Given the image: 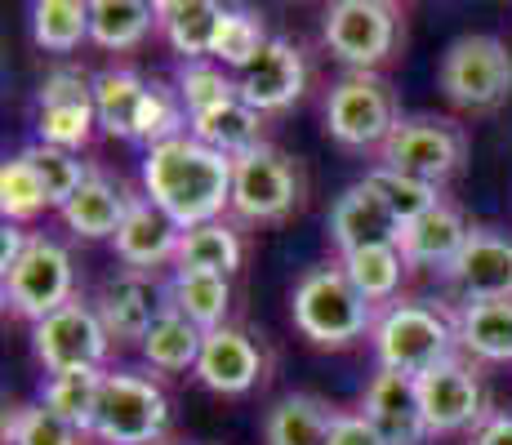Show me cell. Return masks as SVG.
Wrapping results in <instances>:
<instances>
[{"instance_id": "8992f818", "label": "cell", "mask_w": 512, "mask_h": 445, "mask_svg": "<svg viewBox=\"0 0 512 445\" xmlns=\"http://www.w3.org/2000/svg\"><path fill=\"white\" fill-rule=\"evenodd\" d=\"M170 428V401L147 374L107 370L103 397H98L94 437L103 445H152L165 441Z\"/></svg>"}, {"instance_id": "ffe728a7", "label": "cell", "mask_w": 512, "mask_h": 445, "mask_svg": "<svg viewBox=\"0 0 512 445\" xmlns=\"http://www.w3.org/2000/svg\"><path fill=\"white\" fill-rule=\"evenodd\" d=\"M468 236H472L468 219L455 210V205L441 201V205H432L428 214H419L415 223L401 227L397 250L410 267H437V272H446V267L464 254Z\"/></svg>"}, {"instance_id": "ba28073f", "label": "cell", "mask_w": 512, "mask_h": 445, "mask_svg": "<svg viewBox=\"0 0 512 445\" xmlns=\"http://www.w3.org/2000/svg\"><path fill=\"white\" fill-rule=\"evenodd\" d=\"M401 112H397V94L383 76L374 72H348L343 81H334L326 98V130L334 143L343 147H383L388 134L397 130Z\"/></svg>"}, {"instance_id": "60d3db41", "label": "cell", "mask_w": 512, "mask_h": 445, "mask_svg": "<svg viewBox=\"0 0 512 445\" xmlns=\"http://www.w3.org/2000/svg\"><path fill=\"white\" fill-rule=\"evenodd\" d=\"M330 445H388V441H383L379 432L370 428V419L361 410L357 414L343 410L339 423H334V432H330Z\"/></svg>"}, {"instance_id": "d590c367", "label": "cell", "mask_w": 512, "mask_h": 445, "mask_svg": "<svg viewBox=\"0 0 512 445\" xmlns=\"http://www.w3.org/2000/svg\"><path fill=\"white\" fill-rule=\"evenodd\" d=\"M94 125H98L94 103H36V143L81 156L94 138Z\"/></svg>"}, {"instance_id": "9c48e42d", "label": "cell", "mask_w": 512, "mask_h": 445, "mask_svg": "<svg viewBox=\"0 0 512 445\" xmlns=\"http://www.w3.org/2000/svg\"><path fill=\"white\" fill-rule=\"evenodd\" d=\"M76 299V263L67 245L54 236H32L23 259L5 272V308L27 321H45L49 312L67 308Z\"/></svg>"}, {"instance_id": "4316f807", "label": "cell", "mask_w": 512, "mask_h": 445, "mask_svg": "<svg viewBox=\"0 0 512 445\" xmlns=\"http://www.w3.org/2000/svg\"><path fill=\"white\" fill-rule=\"evenodd\" d=\"M174 312H183L196 330H223L232 312V281L228 276H201V272H174L165 290Z\"/></svg>"}, {"instance_id": "d4e9b609", "label": "cell", "mask_w": 512, "mask_h": 445, "mask_svg": "<svg viewBox=\"0 0 512 445\" xmlns=\"http://www.w3.org/2000/svg\"><path fill=\"white\" fill-rule=\"evenodd\" d=\"M147 76H139L134 67H107L94 76V112L112 138H130L139 143V121L147 107Z\"/></svg>"}, {"instance_id": "d6986e66", "label": "cell", "mask_w": 512, "mask_h": 445, "mask_svg": "<svg viewBox=\"0 0 512 445\" xmlns=\"http://www.w3.org/2000/svg\"><path fill=\"white\" fill-rule=\"evenodd\" d=\"M179 241H183V227L174 223L156 201L134 196L130 214H125V223H121V232H116L112 245H116V259H121L125 267H134V272H152V267H161V263H174Z\"/></svg>"}, {"instance_id": "ee69618b", "label": "cell", "mask_w": 512, "mask_h": 445, "mask_svg": "<svg viewBox=\"0 0 512 445\" xmlns=\"http://www.w3.org/2000/svg\"><path fill=\"white\" fill-rule=\"evenodd\" d=\"M152 445H170V441H152Z\"/></svg>"}, {"instance_id": "e0dca14e", "label": "cell", "mask_w": 512, "mask_h": 445, "mask_svg": "<svg viewBox=\"0 0 512 445\" xmlns=\"http://www.w3.org/2000/svg\"><path fill=\"white\" fill-rule=\"evenodd\" d=\"M361 414L370 419V428L379 432L388 445H423L428 441V423L419 410V392L410 374L397 370H379L366 383V397H361Z\"/></svg>"}, {"instance_id": "7bdbcfd3", "label": "cell", "mask_w": 512, "mask_h": 445, "mask_svg": "<svg viewBox=\"0 0 512 445\" xmlns=\"http://www.w3.org/2000/svg\"><path fill=\"white\" fill-rule=\"evenodd\" d=\"M27 241H32V232H23L18 223H5V232H0V272H9V267L23 259Z\"/></svg>"}, {"instance_id": "3957f363", "label": "cell", "mask_w": 512, "mask_h": 445, "mask_svg": "<svg viewBox=\"0 0 512 445\" xmlns=\"http://www.w3.org/2000/svg\"><path fill=\"white\" fill-rule=\"evenodd\" d=\"M374 361L379 370H397V374H428L432 365L459 356V334L450 321V308L441 303H423V299H397L374 316Z\"/></svg>"}, {"instance_id": "44dd1931", "label": "cell", "mask_w": 512, "mask_h": 445, "mask_svg": "<svg viewBox=\"0 0 512 445\" xmlns=\"http://www.w3.org/2000/svg\"><path fill=\"white\" fill-rule=\"evenodd\" d=\"M343 410L312 392H285L263 414V445H330Z\"/></svg>"}, {"instance_id": "484cf974", "label": "cell", "mask_w": 512, "mask_h": 445, "mask_svg": "<svg viewBox=\"0 0 512 445\" xmlns=\"http://www.w3.org/2000/svg\"><path fill=\"white\" fill-rule=\"evenodd\" d=\"M187 134L201 138L205 147H214V152L228 156V161H241V156H250L254 147H263V112H254L250 103L232 98V103L196 116Z\"/></svg>"}, {"instance_id": "7c38bea8", "label": "cell", "mask_w": 512, "mask_h": 445, "mask_svg": "<svg viewBox=\"0 0 512 445\" xmlns=\"http://www.w3.org/2000/svg\"><path fill=\"white\" fill-rule=\"evenodd\" d=\"M326 49L339 63L374 72L383 58L397 49L401 36V9L388 0H339L326 9Z\"/></svg>"}, {"instance_id": "8d00e7d4", "label": "cell", "mask_w": 512, "mask_h": 445, "mask_svg": "<svg viewBox=\"0 0 512 445\" xmlns=\"http://www.w3.org/2000/svg\"><path fill=\"white\" fill-rule=\"evenodd\" d=\"M174 89H179V98L187 107V121H196V116H205V112H214V107L232 103V98H236V76L223 72L214 58H205V63H183Z\"/></svg>"}, {"instance_id": "cb8c5ba5", "label": "cell", "mask_w": 512, "mask_h": 445, "mask_svg": "<svg viewBox=\"0 0 512 445\" xmlns=\"http://www.w3.org/2000/svg\"><path fill=\"white\" fill-rule=\"evenodd\" d=\"M130 205H134V196L125 192V183H112L107 174H90V183H85L58 214H63L67 232L85 236V241H103V236L116 241Z\"/></svg>"}, {"instance_id": "e575fe53", "label": "cell", "mask_w": 512, "mask_h": 445, "mask_svg": "<svg viewBox=\"0 0 512 445\" xmlns=\"http://www.w3.org/2000/svg\"><path fill=\"white\" fill-rule=\"evenodd\" d=\"M268 23H263V14H254V9H223V23H219V36H214V63L219 67H232V72H241V67H250L254 58L268 49Z\"/></svg>"}, {"instance_id": "83f0119b", "label": "cell", "mask_w": 512, "mask_h": 445, "mask_svg": "<svg viewBox=\"0 0 512 445\" xmlns=\"http://www.w3.org/2000/svg\"><path fill=\"white\" fill-rule=\"evenodd\" d=\"M143 356L152 370L161 374H183V370H196V361H201V348H205V330H196L192 321H187L183 312L165 308L156 316V325L143 334Z\"/></svg>"}, {"instance_id": "30bf717a", "label": "cell", "mask_w": 512, "mask_h": 445, "mask_svg": "<svg viewBox=\"0 0 512 445\" xmlns=\"http://www.w3.org/2000/svg\"><path fill=\"white\" fill-rule=\"evenodd\" d=\"M32 352L45 365V374H72V370H103L112 352V334L98 321L94 303L72 299L67 308L49 312L32 325Z\"/></svg>"}, {"instance_id": "f1b7e54d", "label": "cell", "mask_w": 512, "mask_h": 445, "mask_svg": "<svg viewBox=\"0 0 512 445\" xmlns=\"http://www.w3.org/2000/svg\"><path fill=\"white\" fill-rule=\"evenodd\" d=\"M241 236L228 223H201V227H187L179 254H174V267L179 272H201V276H232L241 267Z\"/></svg>"}, {"instance_id": "ab89813d", "label": "cell", "mask_w": 512, "mask_h": 445, "mask_svg": "<svg viewBox=\"0 0 512 445\" xmlns=\"http://www.w3.org/2000/svg\"><path fill=\"white\" fill-rule=\"evenodd\" d=\"M366 178H370L374 192H379L383 201H388V210L397 214V223H401V227L415 223L419 214H428L432 205H441L437 187L419 183V178H410V174H397V170H383V165H374Z\"/></svg>"}, {"instance_id": "7a4b0ae2", "label": "cell", "mask_w": 512, "mask_h": 445, "mask_svg": "<svg viewBox=\"0 0 512 445\" xmlns=\"http://www.w3.org/2000/svg\"><path fill=\"white\" fill-rule=\"evenodd\" d=\"M294 330L317 348H352L374 330V303L361 299V290L348 281L343 263H321L299 276L290 294Z\"/></svg>"}, {"instance_id": "277c9868", "label": "cell", "mask_w": 512, "mask_h": 445, "mask_svg": "<svg viewBox=\"0 0 512 445\" xmlns=\"http://www.w3.org/2000/svg\"><path fill=\"white\" fill-rule=\"evenodd\" d=\"M437 89L459 112H499L512 94V49L486 32L455 36L437 63Z\"/></svg>"}, {"instance_id": "2e32d148", "label": "cell", "mask_w": 512, "mask_h": 445, "mask_svg": "<svg viewBox=\"0 0 512 445\" xmlns=\"http://www.w3.org/2000/svg\"><path fill=\"white\" fill-rule=\"evenodd\" d=\"M326 232H330V245L339 250V259H343V254L370 250V245H397L401 241L397 214H392L388 201H383V196L370 187V178L352 183L348 192L330 205Z\"/></svg>"}, {"instance_id": "52a82bcc", "label": "cell", "mask_w": 512, "mask_h": 445, "mask_svg": "<svg viewBox=\"0 0 512 445\" xmlns=\"http://www.w3.org/2000/svg\"><path fill=\"white\" fill-rule=\"evenodd\" d=\"M303 205V174L294 156L263 143L232 161V214L245 223H281Z\"/></svg>"}, {"instance_id": "4dcf8cb0", "label": "cell", "mask_w": 512, "mask_h": 445, "mask_svg": "<svg viewBox=\"0 0 512 445\" xmlns=\"http://www.w3.org/2000/svg\"><path fill=\"white\" fill-rule=\"evenodd\" d=\"M103 379L107 370H72V374H49L41 405H49L54 414H63L72 428H81L85 437H94V419H98V397H103Z\"/></svg>"}, {"instance_id": "b9f144b4", "label": "cell", "mask_w": 512, "mask_h": 445, "mask_svg": "<svg viewBox=\"0 0 512 445\" xmlns=\"http://www.w3.org/2000/svg\"><path fill=\"white\" fill-rule=\"evenodd\" d=\"M472 445H512V414L495 410L481 419V428L472 432Z\"/></svg>"}, {"instance_id": "603a6c76", "label": "cell", "mask_w": 512, "mask_h": 445, "mask_svg": "<svg viewBox=\"0 0 512 445\" xmlns=\"http://www.w3.org/2000/svg\"><path fill=\"white\" fill-rule=\"evenodd\" d=\"M459 334V352L472 361H512V299H486V303H459L450 308Z\"/></svg>"}, {"instance_id": "836d02e7", "label": "cell", "mask_w": 512, "mask_h": 445, "mask_svg": "<svg viewBox=\"0 0 512 445\" xmlns=\"http://www.w3.org/2000/svg\"><path fill=\"white\" fill-rule=\"evenodd\" d=\"M27 165L36 170V178H41L45 196L54 210H63L67 201H72L76 192H81L85 183H90V170H85V161L76 152H63V147H49V143H27L23 152Z\"/></svg>"}, {"instance_id": "5b68a950", "label": "cell", "mask_w": 512, "mask_h": 445, "mask_svg": "<svg viewBox=\"0 0 512 445\" xmlns=\"http://www.w3.org/2000/svg\"><path fill=\"white\" fill-rule=\"evenodd\" d=\"M468 156V138L455 121L441 116H401L397 130L388 134V143L379 147V165L383 170L410 174L428 187H446L450 178L464 170Z\"/></svg>"}, {"instance_id": "6da1fadb", "label": "cell", "mask_w": 512, "mask_h": 445, "mask_svg": "<svg viewBox=\"0 0 512 445\" xmlns=\"http://www.w3.org/2000/svg\"><path fill=\"white\" fill-rule=\"evenodd\" d=\"M143 192L183 232L219 223L223 210H232V161L192 134L170 138L143 152Z\"/></svg>"}, {"instance_id": "4fadbf2b", "label": "cell", "mask_w": 512, "mask_h": 445, "mask_svg": "<svg viewBox=\"0 0 512 445\" xmlns=\"http://www.w3.org/2000/svg\"><path fill=\"white\" fill-rule=\"evenodd\" d=\"M441 276L459 303L512 299V236L495 227H472L464 254Z\"/></svg>"}, {"instance_id": "f35d334b", "label": "cell", "mask_w": 512, "mask_h": 445, "mask_svg": "<svg viewBox=\"0 0 512 445\" xmlns=\"http://www.w3.org/2000/svg\"><path fill=\"white\" fill-rule=\"evenodd\" d=\"M0 210H5V223H27L41 210H49V196H45L41 178H36V170L23 161V156L0 165Z\"/></svg>"}, {"instance_id": "8fae6325", "label": "cell", "mask_w": 512, "mask_h": 445, "mask_svg": "<svg viewBox=\"0 0 512 445\" xmlns=\"http://www.w3.org/2000/svg\"><path fill=\"white\" fill-rule=\"evenodd\" d=\"M419 410L428 423V437H455V432H477L486 419V388H481L477 365L464 352L432 365L415 379Z\"/></svg>"}, {"instance_id": "ac0fdd59", "label": "cell", "mask_w": 512, "mask_h": 445, "mask_svg": "<svg viewBox=\"0 0 512 445\" xmlns=\"http://www.w3.org/2000/svg\"><path fill=\"white\" fill-rule=\"evenodd\" d=\"M196 379L205 383L219 397H241L254 383H263V352L259 343L250 339L236 325H223V330L205 334L201 361H196Z\"/></svg>"}, {"instance_id": "d6a6232c", "label": "cell", "mask_w": 512, "mask_h": 445, "mask_svg": "<svg viewBox=\"0 0 512 445\" xmlns=\"http://www.w3.org/2000/svg\"><path fill=\"white\" fill-rule=\"evenodd\" d=\"M32 41L45 54H72L90 41V5L85 0H41L32 5Z\"/></svg>"}, {"instance_id": "5bb4252c", "label": "cell", "mask_w": 512, "mask_h": 445, "mask_svg": "<svg viewBox=\"0 0 512 445\" xmlns=\"http://www.w3.org/2000/svg\"><path fill=\"white\" fill-rule=\"evenodd\" d=\"M303 85H308V58L290 36H272L268 49L236 72V98L263 116L294 107L303 98Z\"/></svg>"}, {"instance_id": "7402d4cb", "label": "cell", "mask_w": 512, "mask_h": 445, "mask_svg": "<svg viewBox=\"0 0 512 445\" xmlns=\"http://www.w3.org/2000/svg\"><path fill=\"white\" fill-rule=\"evenodd\" d=\"M219 23L223 5L214 0H156V27L183 63H205L214 54Z\"/></svg>"}, {"instance_id": "f546056e", "label": "cell", "mask_w": 512, "mask_h": 445, "mask_svg": "<svg viewBox=\"0 0 512 445\" xmlns=\"http://www.w3.org/2000/svg\"><path fill=\"white\" fill-rule=\"evenodd\" d=\"M156 27V5L143 0H94L90 5V41L98 49H139Z\"/></svg>"}, {"instance_id": "1f68e13d", "label": "cell", "mask_w": 512, "mask_h": 445, "mask_svg": "<svg viewBox=\"0 0 512 445\" xmlns=\"http://www.w3.org/2000/svg\"><path fill=\"white\" fill-rule=\"evenodd\" d=\"M343 272L348 281L361 290L366 303H397V290H401V276H406V259H401L397 245H370V250H357V254H343Z\"/></svg>"}, {"instance_id": "74e56055", "label": "cell", "mask_w": 512, "mask_h": 445, "mask_svg": "<svg viewBox=\"0 0 512 445\" xmlns=\"http://www.w3.org/2000/svg\"><path fill=\"white\" fill-rule=\"evenodd\" d=\"M85 432L72 428L63 414L49 405H14L5 419V441L9 445H81Z\"/></svg>"}, {"instance_id": "9a60e30c", "label": "cell", "mask_w": 512, "mask_h": 445, "mask_svg": "<svg viewBox=\"0 0 512 445\" xmlns=\"http://www.w3.org/2000/svg\"><path fill=\"white\" fill-rule=\"evenodd\" d=\"M165 308H170V299L152 281V272H134V267L107 276L94 294V312L107 325L112 343H143V334L152 330Z\"/></svg>"}]
</instances>
